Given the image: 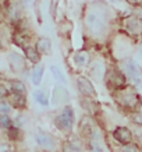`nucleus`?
Wrapping results in <instances>:
<instances>
[{"instance_id":"obj_8","label":"nucleus","mask_w":142,"mask_h":152,"mask_svg":"<svg viewBox=\"0 0 142 152\" xmlns=\"http://www.w3.org/2000/svg\"><path fill=\"white\" fill-rule=\"evenodd\" d=\"M78 88H79L81 94H84L85 96H95V88L92 87V84L87 78L78 80Z\"/></svg>"},{"instance_id":"obj_7","label":"nucleus","mask_w":142,"mask_h":152,"mask_svg":"<svg viewBox=\"0 0 142 152\" xmlns=\"http://www.w3.org/2000/svg\"><path fill=\"white\" fill-rule=\"evenodd\" d=\"M125 83L124 75L120 71H111L109 74V78H107V85L111 88H121Z\"/></svg>"},{"instance_id":"obj_28","label":"nucleus","mask_w":142,"mask_h":152,"mask_svg":"<svg viewBox=\"0 0 142 152\" xmlns=\"http://www.w3.org/2000/svg\"><path fill=\"white\" fill-rule=\"evenodd\" d=\"M141 56H142V49H141Z\"/></svg>"},{"instance_id":"obj_4","label":"nucleus","mask_w":142,"mask_h":152,"mask_svg":"<svg viewBox=\"0 0 142 152\" xmlns=\"http://www.w3.org/2000/svg\"><path fill=\"white\" fill-rule=\"evenodd\" d=\"M73 123H74L73 109H71L70 106H66L64 110L61 112V115L56 119V124H57V127H59L60 130L68 131V130L73 127Z\"/></svg>"},{"instance_id":"obj_26","label":"nucleus","mask_w":142,"mask_h":152,"mask_svg":"<svg viewBox=\"0 0 142 152\" xmlns=\"http://www.w3.org/2000/svg\"><path fill=\"white\" fill-rule=\"evenodd\" d=\"M9 110H10V106L4 105V103H0V112L1 113H7Z\"/></svg>"},{"instance_id":"obj_27","label":"nucleus","mask_w":142,"mask_h":152,"mask_svg":"<svg viewBox=\"0 0 142 152\" xmlns=\"http://www.w3.org/2000/svg\"><path fill=\"white\" fill-rule=\"evenodd\" d=\"M0 152H13V151H11V148L4 145V147H0Z\"/></svg>"},{"instance_id":"obj_22","label":"nucleus","mask_w":142,"mask_h":152,"mask_svg":"<svg viewBox=\"0 0 142 152\" xmlns=\"http://www.w3.org/2000/svg\"><path fill=\"white\" fill-rule=\"evenodd\" d=\"M18 134H20L18 129H15V127H10V129H9V137L11 140H17Z\"/></svg>"},{"instance_id":"obj_12","label":"nucleus","mask_w":142,"mask_h":152,"mask_svg":"<svg viewBox=\"0 0 142 152\" xmlns=\"http://www.w3.org/2000/svg\"><path fill=\"white\" fill-rule=\"evenodd\" d=\"M25 55H27L28 60L32 63H38L39 61V50L36 48L32 46H25Z\"/></svg>"},{"instance_id":"obj_9","label":"nucleus","mask_w":142,"mask_h":152,"mask_svg":"<svg viewBox=\"0 0 142 152\" xmlns=\"http://www.w3.org/2000/svg\"><path fill=\"white\" fill-rule=\"evenodd\" d=\"M9 59H10V66H11V69H13L14 71H21V70L24 69V60L20 55L11 53Z\"/></svg>"},{"instance_id":"obj_10","label":"nucleus","mask_w":142,"mask_h":152,"mask_svg":"<svg viewBox=\"0 0 142 152\" xmlns=\"http://www.w3.org/2000/svg\"><path fill=\"white\" fill-rule=\"evenodd\" d=\"M36 141L38 144H41V145H43V147H47L50 148L55 145V140L52 138V135H49V134H45V133H41L36 135Z\"/></svg>"},{"instance_id":"obj_17","label":"nucleus","mask_w":142,"mask_h":152,"mask_svg":"<svg viewBox=\"0 0 142 152\" xmlns=\"http://www.w3.org/2000/svg\"><path fill=\"white\" fill-rule=\"evenodd\" d=\"M35 99H36L39 103H41L42 106H47L49 105V101H47V98H46V95L43 92H41V91H38V92H35Z\"/></svg>"},{"instance_id":"obj_3","label":"nucleus","mask_w":142,"mask_h":152,"mask_svg":"<svg viewBox=\"0 0 142 152\" xmlns=\"http://www.w3.org/2000/svg\"><path fill=\"white\" fill-rule=\"evenodd\" d=\"M117 99H119L121 105L127 106L133 110L138 109L139 105H141V99L138 96V94L133 89V87H125L123 89H120L117 92Z\"/></svg>"},{"instance_id":"obj_11","label":"nucleus","mask_w":142,"mask_h":152,"mask_svg":"<svg viewBox=\"0 0 142 152\" xmlns=\"http://www.w3.org/2000/svg\"><path fill=\"white\" fill-rule=\"evenodd\" d=\"M10 102H11V105H14L15 107H24V106H25V95L14 92L13 95L10 96Z\"/></svg>"},{"instance_id":"obj_15","label":"nucleus","mask_w":142,"mask_h":152,"mask_svg":"<svg viewBox=\"0 0 142 152\" xmlns=\"http://www.w3.org/2000/svg\"><path fill=\"white\" fill-rule=\"evenodd\" d=\"M75 61H77L79 66H87L88 61H89V55H88L87 52H79V53H77V56H75Z\"/></svg>"},{"instance_id":"obj_2","label":"nucleus","mask_w":142,"mask_h":152,"mask_svg":"<svg viewBox=\"0 0 142 152\" xmlns=\"http://www.w3.org/2000/svg\"><path fill=\"white\" fill-rule=\"evenodd\" d=\"M121 27L131 38H142V17L127 15L121 20Z\"/></svg>"},{"instance_id":"obj_20","label":"nucleus","mask_w":142,"mask_h":152,"mask_svg":"<svg viewBox=\"0 0 142 152\" xmlns=\"http://www.w3.org/2000/svg\"><path fill=\"white\" fill-rule=\"evenodd\" d=\"M52 73H53V75H55V78L59 81V83H64V75L61 74V71H60L57 67H55V66H52Z\"/></svg>"},{"instance_id":"obj_1","label":"nucleus","mask_w":142,"mask_h":152,"mask_svg":"<svg viewBox=\"0 0 142 152\" xmlns=\"http://www.w3.org/2000/svg\"><path fill=\"white\" fill-rule=\"evenodd\" d=\"M107 10L102 3H95L85 14V25L92 35H100L107 27Z\"/></svg>"},{"instance_id":"obj_25","label":"nucleus","mask_w":142,"mask_h":152,"mask_svg":"<svg viewBox=\"0 0 142 152\" xmlns=\"http://www.w3.org/2000/svg\"><path fill=\"white\" fill-rule=\"evenodd\" d=\"M4 98H7V89L3 85H0V101H3Z\"/></svg>"},{"instance_id":"obj_5","label":"nucleus","mask_w":142,"mask_h":152,"mask_svg":"<svg viewBox=\"0 0 142 152\" xmlns=\"http://www.w3.org/2000/svg\"><path fill=\"white\" fill-rule=\"evenodd\" d=\"M125 71H127V74L130 75V78L133 80L137 85H139V84L142 83V74H141V71H139V67L137 66L135 61H133V60L125 61Z\"/></svg>"},{"instance_id":"obj_16","label":"nucleus","mask_w":142,"mask_h":152,"mask_svg":"<svg viewBox=\"0 0 142 152\" xmlns=\"http://www.w3.org/2000/svg\"><path fill=\"white\" fill-rule=\"evenodd\" d=\"M11 89H13V92L23 94V95H25V92H27L25 85L21 81H11Z\"/></svg>"},{"instance_id":"obj_24","label":"nucleus","mask_w":142,"mask_h":152,"mask_svg":"<svg viewBox=\"0 0 142 152\" xmlns=\"http://www.w3.org/2000/svg\"><path fill=\"white\" fill-rule=\"evenodd\" d=\"M128 4L135 6V7H142V0H125Z\"/></svg>"},{"instance_id":"obj_19","label":"nucleus","mask_w":142,"mask_h":152,"mask_svg":"<svg viewBox=\"0 0 142 152\" xmlns=\"http://www.w3.org/2000/svg\"><path fill=\"white\" fill-rule=\"evenodd\" d=\"M63 152H82L79 149V147H77L75 144L73 142H66L64 144V151Z\"/></svg>"},{"instance_id":"obj_13","label":"nucleus","mask_w":142,"mask_h":152,"mask_svg":"<svg viewBox=\"0 0 142 152\" xmlns=\"http://www.w3.org/2000/svg\"><path fill=\"white\" fill-rule=\"evenodd\" d=\"M36 49L39 53H49L50 52V41L47 38H41L36 42Z\"/></svg>"},{"instance_id":"obj_14","label":"nucleus","mask_w":142,"mask_h":152,"mask_svg":"<svg viewBox=\"0 0 142 152\" xmlns=\"http://www.w3.org/2000/svg\"><path fill=\"white\" fill-rule=\"evenodd\" d=\"M42 75H43V66H38L36 69L32 71V83L35 84V85L41 84Z\"/></svg>"},{"instance_id":"obj_6","label":"nucleus","mask_w":142,"mask_h":152,"mask_svg":"<svg viewBox=\"0 0 142 152\" xmlns=\"http://www.w3.org/2000/svg\"><path fill=\"white\" fill-rule=\"evenodd\" d=\"M113 137L121 144H128L131 141V138H133V134L127 127H119V129L114 130Z\"/></svg>"},{"instance_id":"obj_23","label":"nucleus","mask_w":142,"mask_h":152,"mask_svg":"<svg viewBox=\"0 0 142 152\" xmlns=\"http://www.w3.org/2000/svg\"><path fill=\"white\" fill-rule=\"evenodd\" d=\"M131 120H133L134 123H137V124H142V115L141 113H137V115H134L131 117Z\"/></svg>"},{"instance_id":"obj_21","label":"nucleus","mask_w":142,"mask_h":152,"mask_svg":"<svg viewBox=\"0 0 142 152\" xmlns=\"http://www.w3.org/2000/svg\"><path fill=\"white\" fill-rule=\"evenodd\" d=\"M123 152H139L137 145H134V144H127L125 147L123 148Z\"/></svg>"},{"instance_id":"obj_18","label":"nucleus","mask_w":142,"mask_h":152,"mask_svg":"<svg viewBox=\"0 0 142 152\" xmlns=\"http://www.w3.org/2000/svg\"><path fill=\"white\" fill-rule=\"evenodd\" d=\"M0 126L4 127V129H10L11 127V120H10L9 116L0 115Z\"/></svg>"}]
</instances>
